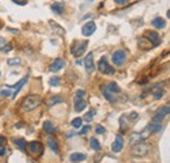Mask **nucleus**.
I'll list each match as a JSON object with an SVG mask.
<instances>
[{
    "label": "nucleus",
    "mask_w": 170,
    "mask_h": 163,
    "mask_svg": "<svg viewBox=\"0 0 170 163\" xmlns=\"http://www.w3.org/2000/svg\"><path fill=\"white\" fill-rule=\"evenodd\" d=\"M41 105V97L40 95H28L26 98H24V101L21 103V107L24 111L26 112H30L33 110H36V108Z\"/></svg>",
    "instance_id": "nucleus-1"
},
{
    "label": "nucleus",
    "mask_w": 170,
    "mask_h": 163,
    "mask_svg": "<svg viewBox=\"0 0 170 163\" xmlns=\"http://www.w3.org/2000/svg\"><path fill=\"white\" fill-rule=\"evenodd\" d=\"M150 151V145L147 144V142H139V144H136L132 146V149H131V154L134 157H138V158H143L145 155H148Z\"/></svg>",
    "instance_id": "nucleus-2"
},
{
    "label": "nucleus",
    "mask_w": 170,
    "mask_h": 163,
    "mask_svg": "<svg viewBox=\"0 0 170 163\" xmlns=\"http://www.w3.org/2000/svg\"><path fill=\"white\" fill-rule=\"evenodd\" d=\"M86 47H88V42L86 41H76L75 43H72V46H71V54L74 56L79 57L86 51Z\"/></svg>",
    "instance_id": "nucleus-3"
},
{
    "label": "nucleus",
    "mask_w": 170,
    "mask_h": 163,
    "mask_svg": "<svg viewBox=\"0 0 170 163\" xmlns=\"http://www.w3.org/2000/svg\"><path fill=\"white\" fill-rule=\"evenodd\" d=\"M98 71L102 73V75H106V76H113L115 73L114 68L106 61V57H102L98 61Z\"/></svg>",
    "instance_id": "nucleus-4"
},
{
    "label": "nucleus",
    "mask_w": 170,
    "mask_h": 163,
    "mask_svg": "<svg viewBox=\"0 0 170 163\" xmlns=\"http://www.w3.org/2000/svg\"><path fill=\"white\" fill-rule=\"evenodd\" d=\"M111 60H113V63L115 64L116 67H120V65H123V64L126 63V60H127V55H126V52L123 50H118V51H115L113 54Z\"/></svg>",
    "instance_id": "nucleus-5"
},
{
    "label": "nucleus",
    "mask_w": 170,
    "mask_h": 163,
    "mask_svg": "<svg viewBox=\"0 0 170 163\" xmlns=\"http://www.w3.org/2000/svg\"><path fill=\"white\" fill-rule=\"evenodd\" d=\"M26 149L34 155H41L43 153V145L40 141H30L26 146Z\"/></svg>",
    "instance_id": "nucleus-6"
},
{
    "label": "nucleus",
    "mask_w": 170,
    "mask_h": 163,
    "mask_svg": "<svg viewBox=\"0 0 170 163\" xmlns=\"http://www.w3.org/2000/svg\"><path fill=\"white\" fill-rule=\"evenodd\" d=\"M168 113H170V105L168 106H164V107H160L157 112L154 113V116H153V121L154 123H160L165 116L168 115Z\"/></svg>",
    "instance_id": "nucleus-7"
},
{
    "label": "nucleus",
    "mask_w": 170,
    "mask_h": 163,
    "mask_svg": "<svg viewBox=\"0 0 170 163\" xmlns=\"http://www.w3.org/2000/svg\"><path fill=\"white\" fill-rule=\"evenodd\" d=\"M84 65H85V69L88 73H93L94 72V60H93V52H89L88 56L85 57V61H84Z\"/></svg>",
    "instance_id": "nucleus-8"
},
{
    "label": "nucleus",
    "mask_w": 170,
    "mask_h": 163,
    "mask_svg": "<svg viewBox=\"0 0 170 163\" xmlns=\"http://www.w3.org/2000/svg\"><path fill=\"white\" fill-rule=\"evenodd\" d=\"M94 31H96V24L93 21L86 22L81 29V33H82V35H84V37H90Z\"/></svg>",
    "instance_id": "nucleus-9"
},
{
    "label": "nucleus",
    "mask_w": 170,
    "mask_h": 163,
    "mask_svg": "<svg viewBox=\"0 0 170 163\" xmlns=\"http://www.w3.org/2000/svg\"><path fill=\"white\" fill-rule=\"evenodd\" d=\"M164 83H156L152 89H150V93H152L153 99H160L164 95Z\"/></svg>",
    "instance_id": "nucleus-10"
},
{
    "label": "nucleus",
    "mask_w": 170,
    "mask_h": 163,
    "mask_svg": "<svg viewBox=\"0 0 170 163\" xmlns=\"http://www.w3.org/2000/svg\"><path fill=\"white\" fill-rule=\"evenodd\" d=\"M64 65H66V61L63 60V59H55V60L52 61V64L50 65V71L56 73V72H59L60 69L64 68Z\"/></svg>",
    "instance_id": "nucleus-11"
},
{
    "label": "nucleus",
    "mask_w": 170,
    "mask_h": 163,
    "mask_svg": "<svg viewBox=\"0 0 170 163\" xmlns=\"http://www.w3.org/2000/svg\"><path fill=\"white\" fill-rule=\"evenodd\" d=\"M122 149H123V137L119 135L115 137V141L113 142V145H111V150L114 153H119V151H122Z\"/></svg>",
    "instance_id": "nucleus-12"
},
{
    "label": "nucleus",
    "mask_w": 170,
    "mask_h": 163,
    "mask_svg": "<svg viewBox=\"0 0 170 163\" xmlns=\"http://www.w3.org/2000/svg\"><path fill=\"white\" fill-rule=\"evenodd\" d=\"M86 107V102L84 98L81 97H75V111L76 112H81L82 110H85Z\"/></svg>",
    "instance_id": "nucleus-13"
},
{
    "label": "nucleus",
    "mask_w": 170,
    "mask_h": 163,
    "mask_svg": "<svg viewBox=\"0 0 170 163\" xmlns=\"http://www.w3.org/2000/svg\"><path fill=\"white\" fill-rule=\"evenodd\" d=\"M145 37H147V39H149L152 43H154V46H158L160 44V37H158V33L156 31H145Z\"/></svg>",
    "instance_id": "nucleus-14"
},
{
    "label": "nucleus",
    "mask_w": 170,
    "mask_h": 163,
    "mask_svg": "<svg viewBox=\"0 0 170 163\" xmlns=\"http://www.w3.org/2000/svg\"><path fill=\"white\" fill-rule=\"evenodd\" d=\"M26 81H28V76H26V77H24V78H21V80L18 81V82L16 83V85H14V91L12 93V98H14V97H16V95L18 94V93H20V90L22 89V86L26 83Z\"/></svg>",
    "instance_id": "nucleus-15"
},
{
    "label": "nucleus",
    "mask_w": 170,
    "mask_h": 163,
    "mask_svg": "<svg viewBox=\"0 0 170 163\" xmlns=\"http://www.w3.org/2000/svg\"><path fill=\"white\" fill-rule=\"evenodd\" d=\"M60 102H63L62 95H51L47 99V105H48V107H54L55 105H58V103H60Z\"/></svg>",
    "instance_id": "nucleus-16"
},
{
    "label": "nucleus",
    "mask_w": 170,
    "mask_h": 163,
    "mask_svg": "<svg viewBox=\"0 0 170 163\" xmlns=\"http://www.w3.org/2000/svg\"><path fill=\"white\" fill-rule=\"evenodd\" d=\"M51 9H52V12H55V13H58V14H62L63 11H64V3H62V2H55V3L51 6Z\"/></svg>",
    "instance_id": "nucleus-17"
},
{
    "label": "nucleus",
    "mask_w": 170,
    "mask_h": 163,
    "mask_svg": "<svg viewBox=\"0 0 170 163\" xmlns=\"http://www.w3.org/2000/svg\"><path fill=\"white\" fill-rule=\"evenodd\" d=\"M142 141H143V138H142V135H140V133H132L131 137H130V145L131 146L139 144V142H142Z\"/></svg>",
    "instance_id": "nucleus-18"
},
{
    "label": "nucleus",
    "mask_w": 170,
    "mask_h": 163,
    "mask_svg": "<svg viewBox=\"0 0 170 163\" xmlns=\"http://www.w3.org/2000/svg\"><path fill=\"white\" fill-rule=\"evenodd\" d=\"M13 144L17 145V147H18L20 150H25L26 146H28L26 141L24 140V138H13Z\"/></svg>",
    "instance_id": "nucleus-19"
},
{
    "label": "nucleus",
    "mask_w": 170,
    "mask_h": 163,
    "mask_svg": "<svg viewBox=\"0 0 170 163\" xmlns=\"http://www.w3.org/2000/svg\"><path fill=\"white\" fill-rule=\"evenodd\" d=\"M102 93H104V95H105V98L108 99L109 102H115V97H114V93H111L110 90L106 86H104L102 87Z\"/></svg>",
    "instance_id": "nucleus-20"
},
{
    "label": "nucleus",
    "mask_w": 170,
    "mask_h": 163,
    "mask_svg": "<svg viewBox=\"0 0 170 163\" xmlns=\"http://www.w3.org/2000/svg\"><path fill=\"white\" fill-rule=\"evenodd\" d=\"M47 144H48V147H50V149L54 153L59 151V147H58V144H56V141H55L54 137H48L47 138Z\"/></svg>",
    "instance_id": "nucleus-21"
},
{
    "label": "nucleus",
    "mask_w": 170,
    "mask_h": 163,
    "mask_svg": "<svg viewBox=\"0 0 170 163\" xmlns=\"http://www.w3.org/2000/svg\"><path fill=\"white\" fill-rule=\"evenodd\" d=\"M86 159V155L82 154V153H74L71 154V161L72 162H82Z\"/></svg>",
    "instance_id": "nucleus-22"
},
{
    "label": "nucleus",
    "mask_w": 170,
    "mask_h": 163,
    "mask_svg": "<svg viewBox=\"0 0 170 163\" xmlns=\"http://www.w3.org/2000/svg\"><path fill=\"white\" fill-rule=\"evenodd\" d=\"M152 25L156 29H164L165 28V20L161 18V17H156L152 21Z\"/></svg>",
    "instance_id": "nucleus-23"
},
{
    "label": "nucleus",
    "mask_w": 170,
    "mask_h": 163,
    "mask_svg": "<svg viewBox=\"0 0 170 163\" xmlns=\"http://www.w3.org/2000/svg\"><path fill=\"white\" fill-rule=\"evenodd\" d=\"M43 129H45L47 133H50V135H52V133L56 132V128L52 125L50 121H45V123H43Z\"/></svg>",
    "instance_id": "nucleus-24"
},
{
    "label": "nucleus",
    "mask_w": 170,
    "mask_h": 163,
    "mask_svg": "<svg viewBox=\"0 0 170 163\" xmlns=\"http://www.w3.org/2000/svg\"><path fill=\"white\" fill-rule=\"evenodd\" d=\"M106 87H108L111 93H120V87L116 85V82H109L108 85H106Z\"/></svg>",
    "instance_id": "nucleus-25"
},
{
    "label": "nucleus",
    "mask_w": 170,
    "mask_h": 163,
    "mask_svg": "<svg viewBox=\"0 0 170 163\" xmlns=\"http://www.w3.org/2000/svg\"><path fill=\"white\" fill-rule=\"evenodd\" d=\"M90 147L93 149L94 151H98V150H101V145H100V142H98V140L97 138H90Z\"/></svg>",
    "instance_id": "nucleus-26"
},
{
    "label": "nucleus",
    "mask_w": 170,
    "mask_h": 163,
    "mask_svg": "<svg viewBox=\"0 0 170 163\" xmlns=\"http://www.w3.org/2000/svg\"><path fill=\"white\" fill-rule=\"evenodd\" d=\"M50 25L52 26V29H54L55 31H58V34H60V35H63V34H64V29H63L62 26H59L58 24H55V21L50 20Z\"/></svg>",
    "instance_id": "nucleus-27"
},
{
    "label": "nucleus",
    "mask_w": 170,
    "mask_h": 163,
    "mask_svg": "<svg viewBox=\"0 0 170 163\" xmlns=\"http://www.w3.org/2000/svg\"><path fill=\"white\" fill-rule=\"evenodd\" d=\"M9 65H20L21 64V59L20 57H11V59H8V61H7Z\"/></svg>",
    "instance_id": "nucleus-28"
},
{
    "label": "nucleus",
    "mask_w": 170,
    "mask_h": 163,
    "mask_svg": "<svg viewBox=\"0 0 170 163\" xmlns=\"http://www.w3.org/2000/svg\"><path fill=\"white\" fill-rule=\"evenodd\" d=\"M48 83H50L51 86H59V83H60V77H58V76L51 77L50 81H48Z\"/></svg>",
    "instance_id": "nucleus-29"
},
{
    "label": "nucleus",
    "mask_w": 170,
    "mask_h": 163,
    "mask_svg": "<svg viewBox=\"0 0 170 163\" xmlns=\"http://www.w3.org/2000/svg\"><path fill=\"white\" fill-rule=\"evenodd\" d=\"M71 124H72V127H74V128H76V129H77V128L82 127V119H81V117H76V119H74V120H72V123H71Z\"/></svg>",
    "instance_id": "nucleus-30"
},
{
    "label": "nucleus",
    "mask_w": 170,
    "mask_h": 163,
    "mask_svg": "<svg viewBox=\"0 0 170 163\" xmlns=\"http://www.w3.org/2000/svg\"><path fill=\"white\" fill-rule=\"evenodd\" d=\"M94 115H96V111H94V110H90V111L85 115L84 119H85L86 121H92V120H93V116H94Z\"/></svg>",
    "instance_id": "nucleus-31"
},
{
    "label": "nucleus",
    "mask_w": 170,
    "mask_h": 163,
    "mask_svg": "<svg viewBox=\"0 0 170 163\" xmlns=\"http://www.w3.org/2000/svg\"><path fill=\"white\" fill-rule=\"evenodd\" d=\"M7 47H8L7 41H6V39H4L3 37H0V51H4Z\"/></svg>",
    "instance_id": "nucleus-32"
},
{
    "label": "nucleus",
    "mask_w": 170,
    "mask_h": 163,
    "mask_svg": "<svg viewBox=\"0 0 170 163\" xmlns=\"http://www.w3.org/2000/svg\"><path fill=\"white\" fill-rule=\"evenodd\" d=\"M12 2L17 6H26L28 4V0H12Z\"/></svg>",
    "instance_id": "nucleus-33"
},
{
    "label": "nucleus",
    "mask_w": 170,
    "mask_h": 163,
    "mask_svg": "<svg viewBox=\"0 0 170 163\" xmlns=\"http://www.w3.org/2000/svg\"><path fill=\"white\" fill-rule=\"evenodd\" d=\"M96 133H98V135H102V133H105V128L102 125H97L96 127Z\"/></svg>",
    "instance_id": "nucleus-34"
},
{
    "label": "nucleus",
    "mask_w": 170,
    "mask_h": 163,
    "mask_svg": "<svg viewBox=\"0 0 170 163\" xmlns=\"http://www.w3.org/2000/svg\"><path fill=\"white\" fill-rule=\"evenodd\" d=\"M90 129V127L89 125H85V127H82V129L80 131V135H85V133H88Z\"/></svg>",
    "instance_id": "nucleus-35"
},
{
    "label": "nucleus",
    "mask_w": 170,
    "mask_h": 163,
    "mask_svg": "<svg viewBox=\"0 0 170 163\" xmlns=\"http://www.w3.org/2000/svg\"><path fill=\"white\" fill-rule=\"evenodd\" d=\"M0 95H2V97H8V95H12V94H11V91H9L8 89H6V90L0 91Z\"/></svg>",
    "instance_id": "nucleus-36"
},
{
    "label": "nucleus",
    "mask_w": 170,
    "mask_h": 163,
    "mask_svg": "<svg viewBox=\"0 0 170 163\" xmlns=\"http://www.w3.org/2000/svg\"><path fill=\"white\" fill-rule=\"evenodd\" d=\"M6 144H7V138L4 136H0V147H3Z\"/></svg>",
    "instance_id": "nucleus-37"
},
{
    "label": "nucleus",
    "mask_w": 170,
    "mask_h": 163,
    "mask_svg": "<svg viewBox=\"0 0 170 163\" xmlns=\"http://www.w3.org/2000/svg\"><path fill=\"white\" fill-rule=\"evenodd\" d=\"M114 2H115V4H118V6H123V4L128 3L130 0H114Z\"/></svg>",
    "instance_id": "nucleus-38"
},
{
    "label": "nucleus",
    "mask_w": 170,
    "mask_h": 163,
    "mask_svg": "<svg viewBox=\"0 0 170 163\" xmlns=\"http://www.w3.org/2000/svg\"><path fill=\"white\" fill-rule=\"evenodd\" d=\"M128 119H130V120H138V113H136V112H132V113L130 115Z\"/></svg>",
    "instance_id": "nucleus-39"
},
{
    "label": "nucleus",
    "mask_w": 170,
    "mask_h": 163,
    "mask_svg": "<svg viewBox=\"0 0 170 163\" xmlns=\"http://www.w3.org/2000/svg\"><path fill=\"white\" fill-rule=\"evenodd\" d=\"M84 95H85V91H84V90H77V91H76V97L84 98Z\"/></svg>",
    "instance_id": "nucleus-40"
},
{
    "label": "nucleus",
    "mask_w": 170,
    "mask_h": 163,
    "mask_svg": "<svg viewBox=\"0 0 170 163\" xmlns=\"http://www.w3.org/2000/svg\"><path fill=\"white\" fill-rule=\"evenodd\" d=\"M6 154H7V149H6V147H2V149H0V157L6 155Z\"/></svg>",
    "instance_id": "nucleus-41"
},
{
    "label": "nucleus",
    "mask_w": 170,
    "mask_h": 163,
    "mask_svg": "<svg viewBox=\"0 0 170 163\" xmlns=\"http://www.w3.org/2000/svg\"><path fill=\"white\" fill-rule=\"evenodd\" d=\"M8 31H12V33H14V34H16V33H18V30H17V29H11V28H8Z\"/></svg>",
    "instance_id": "nucleus-42"
},
{
    "label": "nucleus",
    "mask_w": 170,
    "mask_h": 163,
    "mask_svg": "<svg viewBox=\"0 0 170 163\" xmlns=\"http://www.w3.org/2000/svg\"><path fill=\"white\" fill-rule=\"evenodd\" d=\"M166 14H168V17L170 18V9H169V11H168V13H166Z\"/></svg>",
    "instance_id": "nucleus-43"
},
{
    "label": "nucleus",
    "mask_w": 170,
    "mask_h": 163,
    "mask_svg": "<svg viewBox=\"0 0 170 163\" xmlns=\"http://www.w3.org/2000/svg\"><path fill=\"white\" fill-rule=\"evenodd\" d=\"M0 75H2V72H0Z\"/></svg>",
    "instance_id": "nucleus-44"
}]
</instances>
